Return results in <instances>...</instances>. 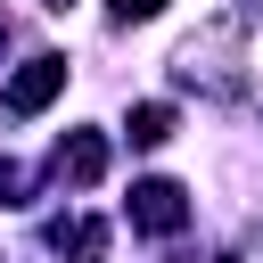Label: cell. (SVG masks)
Returning a JSON list of instances; mask_svg holds the SVG:
<instances>
[{
  "instance_id": "obj_5",
  "label": "cell",
  "mask_w": 263,
  "mask_h": 263,
  "mask_svg": "<svg viewBox=\"0 0 263 263\" xmlns=\"http://www.w3.org/2000/svg\"><path fill=\"white\" fill-rule=\"evenodd\" d=\"M107 8H115V16H123V25H148V16H156V8H164V0H107Z\"/></svg>"
},
{
  "instance_id": "obj_7",
  "label": "cell",
  "mask_w": 263,
  "mask_h": 263,
  "mask_svg": "<svg viewBox=\"0 0 263 263\" xmlns=\"http://www.w3.org/2000/svg\"><path fill=\"white\" fill-rule=\"evenodd\" d=\"M41 8H74V0H41Z\"/></svg>"
},
{
  "instance_id": "obj_4",
  "label": "cell",
  "mask_w": 263,
  "mask_h": 263,
  "mask_svg": "<svg viewBox=\"0 0 263 263\" xmlns=\"http://www.w3.org/2000/svg\"><path fill=\"white\" fill-rule=\"evenodd\" d=\"M164 140H173V107H156V99L132 107V148H164Z\"/></svg>"
},
{
  "instance_id": "obj_8",
  "label": "cell",
  "mask_w": 263,
  "mask_h": 263,
  "mask_svg": "<svg viewBox=\"0 0 263 263\" xmlns=\"http://www.w3.org/2000/svg\"><path fill=\"white\" fill-rule=\"evenodd\" d=\"M82 263H90V255H82Z\"/></svg>"
},
{
  "instance_id": "obj_3",
  "label": "cell",
  "mask_w": 263,
  "mask_h": 263,
  "mask_svg": "<svg viewBox=\"0 0 263 263\" xmlns=\"http://www.w3.org/2000/svg\"><path fill=\"white\" fill-rule=\"evenodd\" d=\"M49 164H58V181H66V189H90V181L107 173V132H66Z\"/></svg>"
},
{
  "instance_id": "obj_6",
  "label": "cell",
  "mask_w": 263,
  "mask_h": 263,
  "mask_svg": "<svg viewBox=\"0 0 263 263\" xmlns=\"http://www.w3.org/2000/svg\"><path fill=\"white\" fill-rule=\"evenodd\" d=\"M16 197H25V173H16V164H0V205H16Z\"/></svg>"
},
{
  "instance_id": "obj_2",
  "label": "cell",
  "mask_w": 263,
  "mask_h": 263,
  "mask_svg": "<svg viewBox=\"0 0 263 263\" xmlns=\"http://www.w3.org/2000/svg\"><path fill=\"white\" fill-rule=\"evenodd\" d=\"M181 222H189V189H181V181H132V230L173 238Z\"/></svg>"
},
{
  "instance_id": "obj_1",
  "label": "cell",
  "mask_w": 263,
  "mask_h": 263,
  "mask_svg": "<svg viewBox=\"0 0 263 263\" xmlns=\"http://www.w3.org/2000/svg\"><path fill=\"white\" fill-rule=\"evenodd\" d=\"M58 90H66V58H25V66L8 74V90H0V115L25 123V115H41Z\"/></svg>"
}]
</instances>
